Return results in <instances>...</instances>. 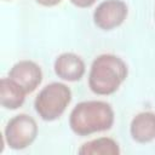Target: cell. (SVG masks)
Wrapping results in <instances>:
<instances>
[{
  "instance_id": "cell-1",
  "label": "cell",
  "mask_w": 155,
  "mask_h": 155,
  "mask_svg": "<svg viewBox=\"0 0 155 155\" xmlns=\"http://www.w3.org/2000/svg\"><path fill=\"white\" fill-rule=\"evenodd\" d=\"M114 121V109L104 101L80 102L69 115V127L80 137L108 131L113 127Z\"/></svg>"
},
{
  "instance_id": "cell-2",
  "label": "cell",
  "mask_w": 155,
  "mask_h": 155,
  "mask_svg": "<svg viewBox=\"0 0 155 155\" xmlns=\"http://www.w3.org/2000/svg\"><path fill=\"white\" fill-rule=\"evenodd\" d=\"M128 75L127 64L122 58L111 53L97 56L90 68L88 87L98 96L115 93Z\"/></svg>"
},
{
  "instance_id": "cell-3",
  "label": "cell",
  "mask_w": 155,
  "mask_h": 155,
  "mask_svg": "<svg viewBox=\"0 0 155 155\" xmlns=\"http://www.w3.org/2000/svg\"><path fill=\"white\" fill-rule=\"evenodd\" d=\"M71 102V91L63 82H51L42 87L34 101L36 114L44 121L59 119Z\"/></svg>"
},
{
  "instance_id": "cell-4",
  "label": "cell",
  "mask_w": 155,
  "mask_h": 155,
  "mask_svg": "<svg viewBox=\"0 0 155 155\" xmlns=\"http://www.w3.org/2000/svg\"><path fill=\"white\" fill-rule=\"evenodd\" d=\"M39 127L34 117L28 114L15 115L5 126L4 142L12 150H23L36 139Z\"/></svg>"
},
{
  "instance_id": "cell-5",
  "label": "cell",
  "mask_w": 155,
  "mask_h": 155,
  "mask_svg": "<svg viewBox=\"0 0 155 155\" xmlns=\"http://www.w3.org/2000/svg\"><path fill=\"white\" fill-rule=\"evenodd\" d=\"M128 15V7L122 0H104L93 11V23L102 30L109 31L120 27Z\"/></svg>"
},
{
  "instance_id": "cell-6",
  "label": "cell",
  "mask_w": 155,
  "mask_h": 155,
  "mask_svg": "<svg viewBox=\"0 0 155 155\" xmlns=\"http://www.w3.org/2000/svg\"><path fill=\"white\" fill-rule=\"evenodd\" d=\"M8 78L16 81L27 93L34 92L42 81V70L33 61L23 59L15 63L8 70Z\"/></svg>"
},
{
  "instance_id": "cell-7",
  "label": "cell",
  "mask_w": 155,
  "mask_h": 155,
  "mask_svg": "<svg viewBox=\"0 0 155 155\" xmlns=\"http://www.w3.org/2000/svg\"><path fill=\"white\" fill-rule=\"evenodd\" d=\"M56 75L68 82H75L82 79L86 71L84 59L73 52H64L59 54L53 63Z\"/></svg>"
},
{
  "instance_id": "cell-8",
  "label": "cell",
  "mask_w": 155,
  "mask_h": 155,
  "mask_svg": "<svg viewBox=\"0 0 155 155\" xmlns=\"http://www.w3.org/2000/svg\"><path fill=\"white\" fill-rule=\"evenodd\" d=\"M130 134L134 142L140 144L155 140V113L142 111L134 115L130 124Z\"/></svg>"
},
{
  "instance_id": "cell-9",
  "label": "cell",
  "mask_w": 155,
  "mask_h": 155,
  "mask_svg": "<svg viewBox=\"0 0 155 155\" xmlns=\"http://www.w3.org/2000/svg\"><path fill=\"white\" fill-rule=\"evenodd\" d=\"M28 93L11 78H2L0 80V103L7 110H16L21 108Z\"/></svg>"
},
{
  "instance_id": "cell-10",
  "label": "cell",
  "mask_w": 155,
  "mask_h": 155,
  "mask_svg": "<svg viewBox=\"0 0 155 155\" xmlns=\"http://www.w3.org/2000/svg\"><path fill=\"white\" fill-rule=\"evenodd\" d=\"M119 143L110 137H99L84 143L79 149L80 155H119Z\"/></svg>"
},
{
  "instance_id": "cell-11",
  "label": "cell",
  "mask_w": 155,
  "mask_h": 155,
  "mask_svg": "<svg viewBox=\"0 0 155 155\" xmlns=\"http://www.w3.org/2000/svg\"><path fill=\"white\" fill-rule=\"evenodd\" d=\"M74 6L79 7V8H88L92 5L96 4L97 0H69Z\"/></svg>"
},
{
  "instance_id": "cell-12",
  "label": "cell",
  "mask_w": 155,
  "mask_h": 155,
  "mask_svg": "<svg viewBox=\"0 0 155 155\" xmlns=\"http://www.w3.org/2000/svg\"><path fill=\"white\" fill-rule=\"evenodd\" d=\"M39 5L41 6H46V7H52V6H56L58 4H61L63 0H35Z\"/></svg>"
},
{
  "instance_id": "cell-13",
  "label": "cell",
  "mask_w": 155,
  "mask_h": 155,
  "mask_svg": "<svg viewBox=\"0 0 155 155\" xmlns=\"http://www.w3.org/2000/svg\"><path fill=\"white\" fill-rule=\"evenodd\" d=\"M5 1H12V0H5Z\"/></svg>"
}]
</instances>
